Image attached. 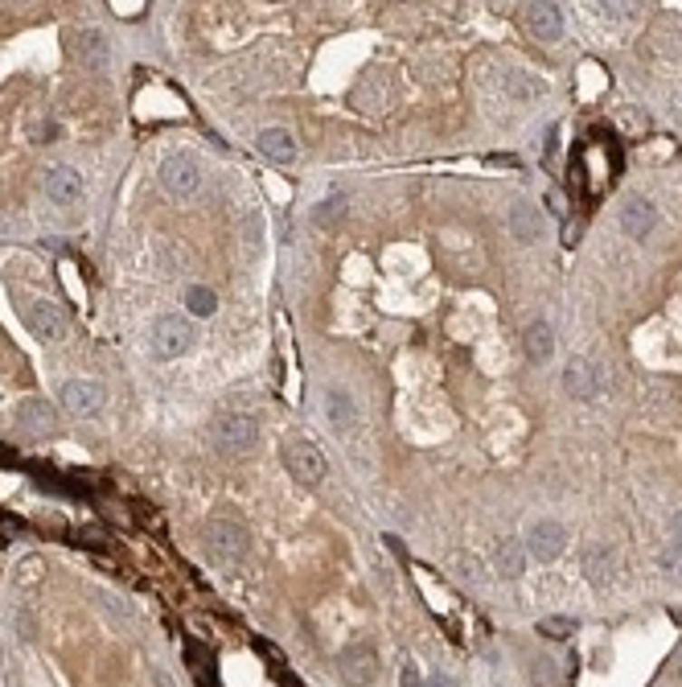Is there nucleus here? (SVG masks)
I'll return each instance as SVG.
<instances>
[{"label": "nucleus", "mask_w": 682, "mask_h": 687, "mask_svg": "<svg viewBox=\"0 0 682 687\" xmlns=\"http://www.w3.org/2000/svg\"><path fill=\"white\" fill-rule=\"evenodd\" d=\"M399 687H444V683H440V679H424V671H419L416 663H403Z\"/></svg>", "instance_id": "24"}, {"label": "nucleus", "mask_w": 682, "mask_h": 687, "mask_svg": "<svg viewBox=\"0 0 682 687\" xmlns=\"http://www.w3.org/2000/svg\"><path fill=\"white\" fill-rule=\"evenodd\" d=\"M510 87H514V95H518V99H534V95H543V82H523L518 74H510Z\"/></svg>", "instance_id": "27"}, {"label": "nucleus", "mask_w": 682, "mask_h": 687, "mask_svg": "<svg viewBox=\"0 0 682 687\" xmlns=\"http://www.w3.org/2000/svg\"><path fill=\"white\" fill-rule=\"evenodd\" d=\"M523 346H526V354H531L534 363H547L551 350H555L551 325L547 322H531V325H526V334H523Z\"/></svg>", "instance_id": "18"}, {"label": "nucleus", "mask_w": 682, "mask_h": 687, "mask_svg": "<svg viewBox=\"0 0 682 687\" xmlns=\"http://www.w3.org/2000/svg\"><path fill=\"white\" fill-rule=\"evenodd\" d=\"M157 683H160V687H173V683H168V679H165V675H160V671H157Z\"/></svg>", "instance_id": "30"}, {"label": "nucleus", "mask_w": 682, "mask_h": 687, "mask_svg": "<svg viewBox=\"0 0 682 687\" xmlns=\"http://www.w3.org/2000/svg\"><path fill=\"white\" fill-rule=\"evenodd\" d=\"M584 572H588V580L592 585H604V580L612 576V552L609 547H600V544H592L584 552Z\"/></svg>", "instance_id": "20"}, {"label": "nucleus", "mask_w": 682, "mask_h": 687, "mask_svg": "<svg viewBox=\"0 0 682 687\" xmlns=\"http://www.w3.org/2000/svg\"><path fill=\"white\" fill-rule=\"evenodd\" d=\"M563 547H567V531L559 523H551V518H543V523H534L531 531H526V552H531L539 564L555 560Z\"/></svg>", "instance_id": "9"}, {"label": "nucleus", "mask_w": 682, "mask_h": 687, "mask_svg": "<svg viewBox=\"0 0 682 687\" xmlns=\"http://www.w3.org/2000/svg\"><path fill=\"white\" fill-rule=\"evenodd\" d=\"M337 667H341V675H346L354 687H366V683H374V675H379V654H374L370 646L358 643V646H346V651H341Z\"/></svg>", "instance_id": "10"}, {"label": "nucleus", "mask_w": 682, "mask_h": 687, "mask_svg": "<svg viewBox=\"0 0 682 687\" xmlns=\"http://www.w3.org/2000/svg\"><path fill=\"white\" fill-rule=\"evenodd\" d=\"M74 58H79V66H87V71H107V66H111V42H107L99 29H82V34L74 37Z\"/></svg>", "instance_id": "12"}, {"label": "nucleus", "mask_w": 682, "mask_h": 687, "mask_svg": "<svg viewBox=\"0 0 682 687\" xmlns=\"http://www.w3.org/2000/svg\"><path fill=\"white\" fill-rule=\"evenodd\" d=\"M341 210H346V198H325V202H321L317 206V210H312V218H317V223L321 227H329V223H333V215H341Z\"/></svg>", "instance_id": "26"}, {"label": "nucleus", "mask_w": 682, "mask_h": 687, "mask_svg": "<svg viewBox=\"0 0 682 687\" xmlns=\"http://www.w3.org/2000/svg\"><path fill=\"white\" fill-rule=\"evenodd\" d=\"M186 305H189L194 317H214V313H218V296H214V288H206V285H189Z\"/></svg>", "instance_id": "21"}, {"label": "nucleus", "mask_w": 682, "mask_h": 687, "mask_svg": "<svg viewBox=\"0 0 682 687\" xmlns=\"http://www.w3.org/2000/svg\"><path fill=\"white\" fill-rule=\"evenodd\" d=\"M255 149L264 152L267 161H275V165H293L296 161V140H293V132L288 128H264V132L255 136Z\"/></svg>", "instance_id": "13"}, {"label": "nucleus", "mask_w": 682, "mask_h": 687, "mask_svg": "<svg viewBox=\"0 0 682 687\" xmlns=\"http://www.w3.org/2000/svg\"><path fill=\"white\" fill-rule=\"evenodd\" d=\"M13 424H17L21 432H29V437H53V432H58V411L45 400L29 395V400H21L17 408H13Z\"/></svg>", "instance_id": "7"}, {"label": "nucleus", "mask_w": 682, "mask_h": 687, "mask_svg": "<svg viewBox=\"0 0 682 687\" xmlns=\"http://www.w3.org/2000/svg\"><path fill=\"white\" fill-rule=\"evenodd\" d=\"M325 411H329V424H333V429H350V424H354V400H350L346 392H337V387L325 392Z\"/></svg>", "instance_id": "19"}, {"label": "nucleus", "mask_w": 682, "mask_h": 687, "mask_svg": "<svg viewBox=\"0 0 682 687\" xmlns=\"http://www.w3.org/2000/svg\"><path fill=\"white\" fill-rule=\"evenodd\" d=\"M662 572L670 580H682V544H674V539H670V547L662 552Z\"/></svg>", "instance_id": "25"}, {"label": "nucleus", "mask_w": 682, "mask_h": 687, "mask_svg": "<svg viewBox=\"0 0 682 687\" xmlns=\"http://www.w3.org/2000/svg\"><path fill=\"white\" fill-rule=\"evenodd\" d=\"M210 437L226 457H247L259 449V420L247 411H222V416H214Z\"/></svg>", "instance_id": "1"}, {"label": "nucleus", "mask_w": 682, "mask_h": 687, "mask_svg": "<svg viewBox=\"0 0 682 687\" xmlns=\"http://www.w3.org/2000/svg\"><path fill=\"white\" fill-rule=\"evenodd\" d=\"M670 536H674V544H682V510H674V518H670Z\"/></svg>", "instance_id": "28"}, {"label": "nucleus", "mask_w": 682, "mask_h": 687, "mask_svg": "<svg viewBox=\"0 0 682 687\" xmlns=\"http://www.w3.org/2000/svg\"><path fill=\"white\" fill-rule=\"evenodd\" d=\"M283 465L301 486H321L329 473V461L309 437H288L283 440Z\"/></svg>", "instance_id": "2"}, {"label": "nucleus", "mask_w": 682, "mask_h": 687, "mask_svg": "<svg viewBox=\"0 0 682 687\" xmlns=\"http://www.w3.org/2000/svg\"><path fill=\"white\" fill-rule=\"evenodd\" d=\"M526 21H531V29L543 42H559V34H563V13H559V5H531Z\"/></svg>", "instance_id": "16"}, {"label": "nucleus", "mask_w": 682, "mask_h": 687, "mask_svg": "<svg viewBox=\"0 0 682 687\" xmlns=\"http://www.w3.org/2000/svg\"><path fill=\"white\" fill-rule=\"evenodd\" d=\"M489 165H510V169H514L518 157H510V152H505V157H489Z\"/></svg>", "instance_id": "29"}, {"label": "nucleus", "mask_w": 682, "mask_h": 687, "mask_svg": "<svg viewBox=\"0 0 682 687\" xmlns=\"http://www.w3.org/2000/svg\"><path fill=\"white\" fill-rule=\"evenodd\" d=\"M103 403H107V392L99 383H91V379H71V383L62 387V408L71 411V416H79V420L99 416Z\"/></svg>", "instance_id": "8"}, {"label": "nucleus", "mask_w": 682, "mask_h": 687, "mask_svg": "<svg viewBox=\"0 0 682 687\" xmlns=\"http://www.w3.org/2000/svg\"><path fill=\"white\" fill-rule=\"evenodd\" d=\"M539 634L543 638H572V634H576V617H543L539 622Z\"/></svg>", "instance_id": "23"}, {"label": "nucleus", "mask_w": 682, "mask_h": 687, "mask_svg": "<svg viewBox=\"0 0 682 687\" xmlns=\"http://www.w3.org/2000/svg\"><path fill=\"white\" fill-rule=\"evenodd\" d=\"M497 564H502V576H523V564H526V552L518 544H505L502 547V556H497Z\"/></svg>", "instance_id": "22"}, {"label": "nucleus", "mask_w": 682, "mask_h": 687, "mask_svg": "<svg viewBox=\"0 0 682 687\" xmlns=\"http://www.w3.org/2000/svg\"><path fill=\"white\" fill-rule=\"evenodd\" d=\"M654 223H658V210L646 198H633V202H625V210H620V231L629 235V239H646V235L654 231Z\"/></svg>", "instance_id": "14"}, {"label": "nucleus", "mask_w": 682, "mask_h": 687, "mask_svg": "<svg viewBox=\"0 0 682 687\" xmlns=\"http://www.w3.org/2000/svg\"><path fill=\"white\" fill-rule=\"evenodd\" d=\"M45 198L53 206H74L82 198V173L71 169V165H53L45 173Z\"/></svg>", "instance_id": "11"}, {"label": "nucleus", "mask_w": 682, "mask_h": 687, "mask_svg": "<svg viewBox=\"0 0 682 687\" xmlns=\"http://www.w3.org/2000/svg\"><path fill=\"white\" fill-rule=\"evenodd\" d=\"M510 235H514L518 243H534V239H539V206L518 202L514 210H510Z\"/></svg>", "instance_id": "17"}, {"label": "nucleus", "mask_w": 682, "mask_h": 687, "mask_svg": "<svg viewBox=\"0 0 682 687\" xmlns=\"http://www.w3.org/2000/svg\"><path fill=\"white\" fill-rule=\"evenodd\" d=\"M563 387L576 400H592L596 392H600V379H596L592 363H584V358H576V363H567V375H563Z\"/></svg>", "instance_id": "15"}, {"label": "nucleus", "mask_w": 682, "mask_h": 687, "mask_svg": "<svg viewBox=\"0 0 682 687\" xmlns=\"http://www.w3.org/2000/svg\"><path fill=\"white\" fill-rule=\"evenodd\" d=\"M206 547L222 568H235L247 556V527L231 523V518H210L206 523Z\"/></svg>", "instance_id": "3"}, {"label": "nucleus", "mask_w": 682, "mask_h": 687, "mask_svg": "<svg viewBox=\"0 0 682 687\" xmlns=\"http://www.w3.org/2000/svg\"><path fill=\"white\" fill-rule=\"evenodd\" d=\"M21 317H25L29 334L42 342H62L66 334H71V322L62 317V309L50 301H25L21 305Z\"/></svg>", "instance_id": "6"}, {"label": "nucleus", "mask_w": 682, "mask_h": 687, "mask_svg": "<svg viewBox=\"0 0 682 687\" xmlns=\"http://www.w3.org/2000/svg\"><path fill=\"white\" fill-rule=\"evenodd\" d=\"M189 346H194V325H189V317L165 313V317H157V322H152V354H157V358L173 363V358L189 354Z\"/></svg>", "instance_id": "4"}, {"label": "nucleus", "mask_w": 682, "mask_h": 687, "mask_svg": "<svg viewBox=\"0 0 682 687\" xmlns=\"http://www.w3.org/2000/svg\"><path fill=\"white\" fill-rule=\"evenodd\" d=\"M202 165H197L194 152H168L160 161V186L173 198H194L202 189Z\"/></svg>", "instance_id": "5"}]
</instances>
